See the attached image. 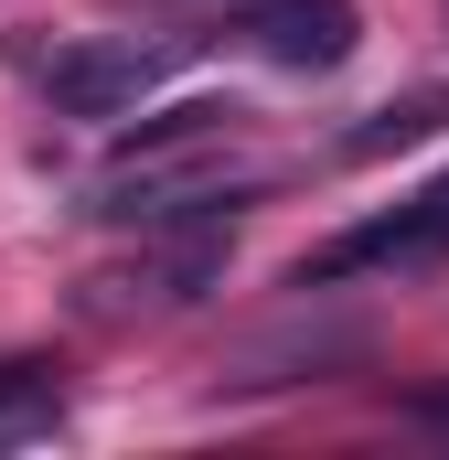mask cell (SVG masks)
Returning a JSON list of instances; mask_svg holds the SVG:
<instances>
[{"label":"cell","instance_id":"2","mask_svg":"<svg viewBox=\"0 0 449 460\" xmlns=\"http://www.w3.org/2000/svg\"><path fill=\"white\" fill-rule=\"evenodd\" d=\"M161 43H139V32H97V43H65L54 65H43V86H54V108L65 118H128L150 86H161Z\"/></svg>","mask_w":449,"mask_h":460},{"label":"cell","instance_id":"3","mask_svg":"<svg viewBox=\"0 0 449 460\" xmlns=\"http://www.w3.org/2000/svg\"><path fill=\"white\" fill-rule=\"evenodd\" d=\"M246 43L278 54V65H300V75H332L342 54L364 43V22H353V0H257L246 11Z\"/></svg>","mask_w":449,"mask_h":460},{"label":"cell","instance_id":"7","mask_svg":"<svg viewBox=\"0 0 449 460\" xmlns=\"http://www.w3.org/2000/svg\"><path fill=\"white\" fill-rule=\"evenodd\" d=\"M43 429H65V375L54 364H0V450H22Z\"/></svg>","mask_w":449,"mask_h":460},{"label":"cell","instance_id":"1","mask_svg":"<svg viewBox=\"0 0 449 460\" xmlns=\"http://www.w3.org/2000/svg\"><path fill=\"white\" fill-rule=\"evenodd\" d=\"M374 268H449V172H439V182H418L407 204H385V215L342 226L332 246H311V257H300V289L374 279Z\"/></svg>","mask_w":449,"mask_h":460},{"label":"cell","instance_id":"6","mask_svg":"<svg viewBox=\"0 0 449 460\" xmlns=\"http://www.w3.org/2000/svg\"><path fill=\"white\" fill-rule=\"evenodd\" d=\"M235 97H193V108H161V118H139L128 139H118V172H139V161H172V150H204V139H224L235 128Z\"/></svg>","mask_w":449,"mask_h":460},{"label":"cell","instance_id":"4","mask_svg":"<svg viewBox=\"0 0 449 460\" xmlns=\"http://www.w3.org/2000/svg\"><path fill=\"white\" fill-rule=\"evenodd\" d=\"M439 128H449V86H407V97H385L374 118L342 128V161H396V150H418Z\"/></svg>","mask_w":449,"mask_h":460},{"label":"cell","instance_id":"8","mask_svg":"<svg viewBox=\"0 0 449 460\" xmlns=\"http://www.w3.org/2000/svg\"><path fill=\"white\" fill-rule=\"evenodd\" d=\"M418 418H428V429H449V385H418Z\"/></svg>","mask_w":449,"mask_h":460},{"label":"cell","instance_id":"5","mask_svg":"<svg viewBox=\"0 0 449 460\" xmlns=\"http://www.w3.org/2000/svg\"><path fill=\"white\" fill-rule=\"evenodd\" d=\"M215 268H224V246H215V235H193V246H172V257H150V268L97 279V311H128V300H150V311H161V300H193Z\"/></svg>","mask_w":449,"mask_h":460}]
</instances>
